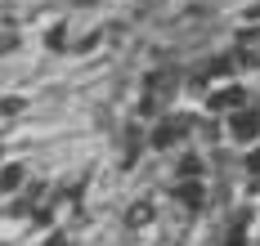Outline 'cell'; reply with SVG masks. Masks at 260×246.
<instances>
[{
  "instance_id": "1",
  "label": "cell",
  "mask_w": 260,
  "mask_h": 246,
  "mask_svg": "<svg viewBox=\"0 0 260 246\" xmlns=\"http://www.w3.org/2000/svg\"><path fill=\"white\" fill-rule=\"evenodd\" d=\"M229 135H234L238 143H251V139L260 135V108L256 112H234V116H229Z\"/></svg>"
},
{
  "instance_id": "2",
  "label": "cell",
  "mask_w": 260,
  "mask_h": 246,
  "mask_svg": "<svg viewBox=\"0 0 260 246\" xmlns=\"http://www.w3.org/2000/svg\"><path fill=\"white\" fill-rule=\"evenodd\" d=\"M180 135H184V121H161V126L153 130V143H157V148H171Z\"/></svg>"
},
{
  "instance_id": "3",
  "label": "cell",
  "mask_w": 260,
  "mask_h": 246,
  "mask_svg": "<svg viewBox=\"0 0 260 246\" xmlns=\"http://www.w3.org/2000/svg\"><path fill=\"white\" fill-rule=\"evenodd\" d=\"M148 219H153V206L148 201H135L130 206V224H148Z\"/></svg>"
},
{
  "instance_id": "4",
  "label": "cell",
  "mask_w": 260,
  "mask_h": 246,
  "mask_svg": "<svg viewBox=\"0 0 260 246\" xmlns=\"http://www.w3.org/2000/svg\"><path fill=\"white\" fill-rule=\"evenodd\" d=\"M23 184V166H9L5 175H0V188H18Z\"/></svg>"
}]
</instances>
